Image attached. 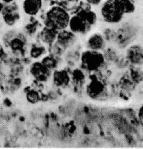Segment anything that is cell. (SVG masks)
<instances>
[{
    "mask_svg": "<svg viewBox=\"0 0 143 149\" xmlns=\"http://www.w3.org/2000/svg\"><path fill=\"white\" fill-rule=\"evenodd\" d=\"M71 17L65 9L55 6L50 8L44 19L45 26L59 31L69 27Z\"/></svg>",
    "mask_w": 143,
    "mask_h": 149,
    "instance_id": "1",
    "label": "cell"
},
{
    "mask_svg": "<svg viewBox=\"0 0 143 149\" xmlns=\"http://www.w3.org/2000/svg\"><path fill=\"white\" fill-rule=\"evenodd\" d=\"M121 0H106L101 8V15L106 23H120L125 15Z\"/></svg>",
    "mask_w": 143,
    "mask_h": 149,
    "instance_id": "2",
    "label": "cell"
},
{
    "mask_svg": "<svg viewBox=\"0 0 143 149\" xmlns=\"http://www.w3.org/2000/svg\"><path fill=\"white\" fill-rule=\"evenodd\" d=\"M93 25L92 15L87 9H82L70 18L69 27L75 34L85 35L89 33Z\"/></svg>",
    "mask_w": 143,
    "mask_h": 149,
    "instance_id": "3",
    "label": "cell"
},
{
    "mask_svg": "<svg viewBox=\"0 0 143 149\" xmlns=\"http://www.w3.org/2000/svg\"><path fill=\"white\" fill-rule=\"evenodd\" d=\"M83 68L89 71H96L104 65L105 56L101 51L90 49L83 51L80 56Z\"/></svg>",
    "mask_w": 143,
    "mask_h": 149,
    "instance_id": "4",
    "label": "cell"
},
{
    "mask_svg": "<svg viewBox=\"0 0 143 149\" xmlns=\"http://www.w3.org/2000/svg\"><path fill=\"white\" fill-rule=\"evenodd\" d=\"M1 14L4 22L11 27L16 25L21 19L19 6L14 1L5 5Z\"/></svg>",
    "mask_w": 143,
    "mask_h": 149,
    "instance_id": "5",
    "label": "cell"
},
{
    "mask_svg": "<svg viewBox=\"0 0 143 149\" xmlns=\"http://www.w3.org/2000/svg\"><path fill=\"white\" fill-rule=\"evenodd\" d=\"M88 96L94 100H102L107 96V89L103 83L98 80H93L87 87Z\"/></svg>",
    "mask_w": 143,
    "mask_h": 149,
    "instance_id": "6",
    "label": "cell"
},
{
    "mask_svg": "<svg viewBox=\"0 0 143 149\" xmlns=\"http://www.w3.org/2000/svg\"><path fill=\"white\" fill-rule=\"evenodd\" d=\"M127 59L131 64L135 66L143 64V47L139 45H133L127 50Z\"/></svg>",
    "mask_w": 143,
    "mask_h": 149,
    "instance_id": "7",
    "label": "cell"
},
{
    "mask_svg": "<svg viewBox=\"0 0 143 149\" xmlns=\"http://www.w3.org/2000/svg\"><path fill=\"white\" fill-rule=\"evenodd\" d=\"M56 41L61 48L67 49L72 47L77 42V37L76 34L71 31L63 29L59 31L57 36Z\"/></svg>",
    "mask_w": 143,
    "mask_h": 149,
    "instance_id": "8",
    "label": "cell"
},
{
    "mask_svg": "<svg viewBox=\"0 0 143 149\" xmlns=\"http://www.w3.org/2000/svg\"><path fill=\"white\" fill-rule=\"evenodd\" d=\"M88 49L102 51L106 47V40L104 36L99 33H93L88 38L87 41Z\"/></svg>",
    "mask_w": 143,
    "mask_h": 149,
    "instance_id": "9",
    "label": "cell"
},
{
    "mask_svg": "<svg viewBox=\"0 0 143 149\" xmlns=\"http://www.w3.org/2000/svg\"><path fill=\"white\" fill-rule=\"evenodd\" d=\"M42 8V0H24L23 9L28 15H37Z\"/></svg>",
    "mask_w": 143,
    "mask_h": 149,
    "instance_id": "10",
    "label": "cell"
},
{
    "mask_svg": "<svg viewBox=\"0 0 143 149\" xmlns=\"http://www.w3.org/2000/svg\"><path fill=\"white\" fill-rule=\"evenodd\" d=\"M59 31L54 29L45 27L40 33V38L42 42L47 45H52L56 40Z\"/></svg>",
    "mask_w": 143,
    "mask_h": 149,
    "instance_id": "11",
    "label": "cell"
},
{
    "mask_svg": "<svg viewBox=\"0 0 143 149\" xmlns=\"http://www.w3.org/2000/svg\"><path fill=\"white\" fill-rule=\"evenodd\" d=\"M32 70L33 74L40 80H45L48 78L50 74V70L45 66L42 63H35Z\"/></svg>",
    "mask_w": 143,
    "mask_h": 149,
    "instance_id": "12",
    "label": "cell"
},
{
    "mask_svg": "<svg viewBox=\"0 0 143 149\" xmlns=\"http://www.w3.org/2000/svg\"><path fill=\"white\" fill-rule=\"evenodd\" d=\"M54 82L56 86L63 87L67 85L70 81V78L65 71H56L54 74Z\"/></svg>",
    "mask_w": 143,
    "mask_h": 149,
    "instance_id": "13",
    "label": "cell"
},
{
    "mask_svg": "<svg viewBox=\"0 0 143 149\" xmlns=\"http://www.w3.org/2000/svg\"><path fill=\"white\" fill-rule=\"evenodd\" d=\"M9 44L11 49L13 50L20 49L24 46V42L19 37H15L11 38L9 42Z\"/></svg>",
    "mask_w": 143,
    "mask_h": 149,
    "instance_id": "14",
    "label": "cell"
},
{
    "mask_svg": "<svg viewBox=\"0 0 143 149\" xmlns=\"http://www.w3.org/2000/svg\"><path fill=\"white\" fill-rule=\"evenodd\" d=\"M42 63L50 70L54 69L57 66V62L53 57L47 56L43 59Z\"/></svg>",
    "mask_w": 143,
    "mask_h": 149,
    "instance_id": "15",
    "label": "cell"
},
{
    "mask_svg": "<svg viewBox=\"0 0 143 149\" xmlns=\"http://www.w3.org/2000/svg\"><path fill=\"white\" fill-rule=\"evenodd\" d=\"M45 52H46V50H45L44 47H36L32 48V50H30V55L34 58H38L42 56L43 54H44Z\"/></svg>",
    "mask_w": 143,
    "mask_h": 149,
    "instance_id": "16",
    "label": "cell"
},
{
    "mask_svg": "<svg viewBox=\"0 0 143 149\" xmlns=\"http://www.w3.org/2000/svg\"><path fill=\"white\" fill-rule=\"evenodd\" d=\"M125 13H132L135 10V6L131 0H121Z\"/></svg>",
    "mask_w": 143,
    "mask_h": 149,
    "instance_id": "17",
    "label": "cell"
},
{
    "mask_svg": "<svg viewBox=\"0 0 143 149\" xmlns=\"http://www.w3.org/2000/svg\"><path fill=\"white\" fill-rule=\"evenodd\" d=\"M86 1L91 6H98L102 3V0H86Z\"/></svg>",
    "mask_w": 143,
    "mask_h": 149,
    "instance_id": "18",
    "label": "cell"
},
{
    "mask_svg": "<svg viewBox=\"0 0 143 149\" xmlns=\"http://www.w3.org/2000/svg\"><path fill=\"white\" fill-rule=\"evenodd\" d=\"M0 1H3V3H11V2H13L14 0H0Z\"/></svg>",
    "mask_w": 143,
    "mask_h": 149,
    "instance_id": "19",
    "label": "cell"
},
{
    "mask_svg": "<svg viewBox=\"0 0 143 149\" xmlns=\"http://www.w3.org/2000/svg\"><path fill=\"white\" fill-rule=\"evenodd\" d=\"M140 117L143 120V106L140 110Z\"/></svg>",
    "mask_w": 143,
    "mask_h": 149,
    "instance_id": "20",
    "label": "cell"
},
{
    "mask_svg": "<svg viewBox=\"0 0 143 149\" xmlns=\"http://www.w3.org/2000/svg\"><path fill=\"white\" fill-rule=\"evenodd\" d=\"M4 6L5 5L2 3V2L0 1V13H1L2 10H3V9L4 8Z\"/></svg>",
    "mask_w": 143,
    "mask_h": 149,
    "instance_id": "21",
    "label": "cell"
}]
</instances>
